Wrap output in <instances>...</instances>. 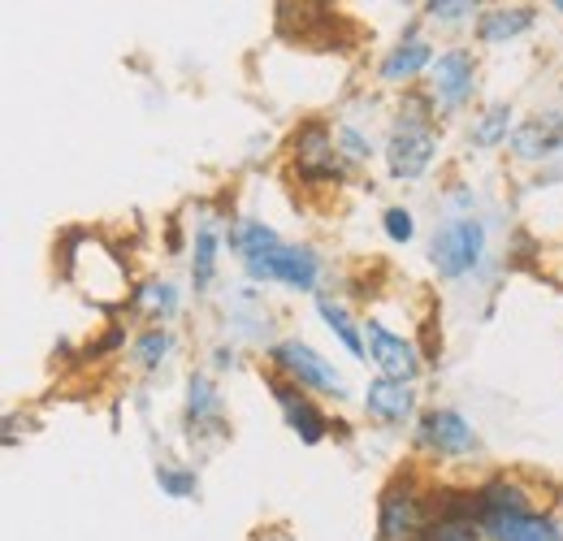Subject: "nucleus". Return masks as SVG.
Returning <instances> with one entry per match:
<instances>
[{"mask_svg":"<svg viewBox=\"0 0 563 541\" xmlns=\"http://www.w3.org/2000/svg\"><path fill=\"white\" fill-rule=\"evenodd\" d=\"M161 485L169 489V494H178V498H187L191 489H196V476H178V473H161Z\"/></svg>","mask_w":563,"mask_h":541,"instance_id":"393cba45","label":"nucleus"},{"mask_svg":"<svg viewBox=\"0 0 563 541\" xmlns=\"http://www.w3.org/2000/svg\"><path fill=\"white\" fill-rule=\"evenodd\" d=\"M525 541H563V529L555 525V520L533 516V520H529V529H525Z\"/></svg>","mask_w":563,"mask_h":541,"instance_id":"b1692460","label":"nucleus"},{"mask_svg":"<svg viewBox=\"0 0 563 541\" xmlns=\"http://www.w3.org/2000/svg\"><path fill=\"white\" fill-rule=\"evenodd\" d=\"M364 407L377 416V420H404L408 411H412V390H408V382H395V377H377L373 386H368V395H364Z\"/></svg>","mask_w":563,"mask_h":541,"instance_id":"9d476101","label":"nucleus"},{"mask_svg":"<svg viewBox=\"0 0 563 541\" xmlns=\"http://www.w3.org/2000/svg\"><path fill=\"white\" fill-rule=\"evenodd\" d=\"M429 13H433V18H446V22H455L460 13H473V4H468V0H455V4H451V0H446V4H429Z\"/></svg>","mask_w":563,"mask_h":541,"instance_id":"a878e982","label":"nucleus"},{"mask_svg":"<svg viewBox=\"0 0 563 541\" xmlns=\"http://www.w3.org/2000/svg\"><path fill=\"white\" fill-rule=\"evenodd\" d=\"M343 147H347L352 161H364V156H368V143L355 135V131H343Z\"/></svg>","mask_w":563,"mask_h":541,"instance_id":"bb28decb","label":"nucleus"},{"mask_svg":"<svg viewBox=\"0 0 563 541\" xmlns=\"http://www.w3.org/2000/svg\"><path fill=\"white\" fill-rule=\"evenodd\" d=\"M482 511H516V516H529V494L520 489V485H511V481H494L482 489V498H477V516Z\"/></svg>","mask_w":563,"mask_h":541,"instance_id":"4468645a","label":"nucleus"},{"mask_svg":"<svg viewBox=\"0 0 563 541\" xmlns=\"http://www.w3.org/2000/svg\"><path fill=\"white\" fill-rule=\"evenodd\" d=\"M433 91L446 104H460L473 91V57L468 53H442L433 62Z\"/></svg>","mask_w":563,"mask_h":541,"instance_id":"6e6552de","label":"nucleus"},{"mask_svg":"<svg viewBox=\"0 0 563 541\" xmlns=\"http://www.w3.org/2000/svg\"><path fill=\"white\" fill-rule=\"evenodd\" d=\"M490 533L482 529V520H473V516H464V520H455V516H438L429 529H424L421 541H486Z\"/></svg>","mask_w":563,"mask_h":541,"instance_id":"dca6fc26","label":"nucleus"},{"mask_svg":"<svg viewBox=\"0 0 563 541\" xmlns=\"http://www.w3.org/2000/svg\"><path fill=\"white\" fill-rule=\"evenodd\" d=\"M165 351H169V339H165L161 330H152V334L140 342V360L147 364V368H152V364H161V355H165Z\"/></svg>","mask_w":563,"mask_h":541,"instance_id":"4be33fe9","label":"nucleus"},{"mask_svg":"<svg viewBox=\"0 0 563 541\" xmlns=\"http://www.w3.org/2000/svg\"><path fill=\"white\" fill-rule=\"evenodd\" d=\"M429 156H433V135L424 126H417V122L399 126L395 139H390V147H386V161H390L395 178H421Z\"/></svg>","mask_w":563,"mask_h":541,"instance_id":"423d86ee","label":"nucleus"},{"mask_svg":"<svg viewBox=\"0 0 563 541\" xmlns=\"http://www.w3.org/2000/svg\"><path fill=\"white\" fill-rule=\"evenodd\" d=\"M299 169H303L308 178H334V174H339L334 152H330V139H325L321 126H308V131L299 135Z\"/></svg>","mask_w":563,"mask_h":541,"instance_id":"9b49d317","label":"nucleus"},{"mask_svg":"<svg viewBox=\"0 0 563 541\" xmlns=\"http://www.w3.org/2000/svg\"><path fill=\"white\" fill-rule=\"evenodd\" d=\"M482 252H486V230L473 217H455L433 234V269L442 277L468 273L482 261Z\"/></svg>","mask_w":563,"mask_h":541,"instance_id":"f257e3e1","label":"nucleus"},{"mask_svg":"<svg viewBox=\"0 0 563 541\" xmlns=\"http://www.w3.org/2000/svg\"><path fill=\"white\" fill-rule=\"evenodd\" d=\"M429 66V44L421 40H408V44H399L386 62H382V78H390V82H399V78H412L417 69Z\"/></svg>","mask_w":563,"mask_h":541,"instance_id":"2eb2a0df","label":"nucleus"},{"mask_svg":"<svg viewBox=\"0 0 563 541\" xmlns=\"http://www.w3.org/2000/svg\"><path fill=\"white\" fill-rule=\"evenodd\" d=\"M234 247H239L247 261H256V256H265V252L278 247V234H274L269 225H261V221H243V225L234 230Z\"/></svg>","mask_w":563,"mask_h":541,"instance_id":"f3484780","label":"nucleus"},{"mask_svg":"<svg viewBox=\"0 0 563 541\" xmlns=\"http://www.w3.org/2000/svg\"><path fill=\"white\" fill-rule=\"evenodd\" d=\"M529 26H533V9H490L482 18V40L498 44V40H511V35H520Z\"/></svg>","mask_w":563,"mask_h":541,"instance_id":"ddd939ff","label":"nucleus"},{"mask_svg":"<svg viewBox=\"0 0 563 541\" xmlns=\"http://www.w3.org/2000/svg\"><path fill=\"white\" fill-rule=\"evenodd\" d=\"M212 265H217V225L205 221V225H200V239H196V265H191L196 286H209Z\"/></svg>","mask_w":563,"mask_h":541,"instance_id":"a211bd4d","label":"nucleus"},{"mask_svg":"<svg viewBox=\"0 0 563 541\" xmlns=\"http://www.w3.org/2000/svg\"><path fill=\"white\" fill-rule=\"evenodd\" d=\"M424 529V503L412 489H390L382 498V541H421Z\"/></svg>","mask_w":563,"mask_h":541,"instance_id":"20e7f679","label":"nucleus"},{"mask_svg":"<svg viewBox=\"0 0 563 541\" xmlns=\"http://www.w3.org/2000/svg\"><path fill=\"white\" fill-rule=\"evenodd\" d=\"M386 234H390L395 243H408V239H412V217H408L404 208H390V212H386Z\"/></svg>","mask_w":563,"mask_h":541,"instance_id":"412c9836","label":"nucleus"},{"mask_svg":"<svg viewBox=\"0 0 563 541\" xmlns=\"http://www.w3.org/2000/svg\"><path fill=\"white\" fill-rule=\"evenodd\" d=\"M507 126H511V109L507 104H494L490 113L477 122V131H473V139L482 143V147H494L498 139H507Z\"/></svg>","mask_w":563,"mask_h":541,"instance_id":"aec40b11","label":"nucleus"},{"mask_svg":"<svg viewBox=\"0 0 563 541\" xmlns=\"http://www.w3.org/2000/svg\"><path fill=\"white\" fill-rule=\"evenodd\" d=\"M424 442L442 455H468L477 446V433L460 411H429L424 416Z\"/></svg>","mask_w":563,"mask_h":541,"instance_id":"0eeeda50","label":"nucleus"},{"mask_svg":"<svg viewBox=\"0 0 563 541\" xmlns=\"http://www.w3.org/2000/svg\"><path fill=\"white\" fill-rule=\"evenodd\" d=\"M252 277H265V281H286V286H299V290H312L317 281V256L312 252H295V247H274L256 261H247Z\"/></svg>","mask_w":563,"mask_h":541,"instance_id":"7ed1b4c3","label":"nucleus"},{"mask_svg":"<svg viewBox=\"0 0 563 541\" xmlns=\"http://www.w3.org/2000/svg\"><path fill=\"white\" fill-rule=\"evenodd\" d=\"M147 290H152V295H147L152 308H165V312L174 308V290H169V286H147Z\"/></svg>","mask_w":563,"mask_h":541,"instance_id":"cd10ccee","label":"nucleus"},{"mask_svg":"<svg viewBox=\"0 0 563 541\" xmlns=\"http://www.w3.org/2000/svg\"><path fill=\"white\" fill-rule=\"evenodd\" d=\"M511 143H516V156H525V161L555 156V152H563V118H538V122L520 126Z\"/></svg>","mask_w":563,"mask_h":541,"instance_id":"1a4fd4ad","label":"nucleus"},{"mask_svg":"<svg viewBox=\"0 0 563 541\" xmlns=\"http://www.w3.org/2000/svg\"><path fill=\"white\" fill-rule=\"evenodd\" d=\"M317 308H321V317L330 321V330H334V334H339V339L347 342V346H352L355 355H360V351H364V342H360V334H355V330H352V321H347V312H343V308H339L334 299H325V295L317 299Z\"/></svg>","mask_w":563,"mask_h":541,"instance_id":"6ab92c4d","label":"nucleus"},{"mask_svg":"<svg viewBox=\"0 0 563 541\" xmlns=\"http://www.w3.org/2000/svg\"><path fill=\"white\" fill-rule=\"evenodd\" d=\"M212 390H209V382H205V377H196V382H191V420H200V416H209L212 411Z\"/></svg>","mask_w":563,"mask_h":541,"instance_id":"5701e85b","label":"nucleus"},{"mask_svg":"<svg viewBox=\"0 0 563 541\" xmlns=\"http://www.w3.org/2000/svg\"><path fill=\"white\" fill-rule=\"evenodd\" d=\"M274 390H278L282 407H286V420L295 424V433H299L303 442H321V433H325V416L308 404L299 390H290V386H274Z\"/></svg>","mask_w":563,"mask_h":541,"instance_id":"f8f14e48","label":"nucleus"},{"mask_svg":"<svg viewBox=\"0 0 563 541\" xmlns=\"http://www.w3.org/2000/svg\"><path fill=\"white\" fill-rule=\"evenodd\" d=\"M368 355H373V364H377L386 377H395V382H412V377L421 373L417 346L395 339V334L382 330V325H368Z\"/></svg>","mask_w":563,"mask_h":541,"instance_id":"39448f33","label":"nucleus"},{"mask_svg":"<svg viewBox=\"0 0 563 541\" xmlns=\"http://www.w3.org/2000/svg\"><path fill=\"white\" fill-rule=\"evenodd\" d=\"M274 360H278V368H286L295 382H303V386H312V390H325V395H343V390H347L343 377H339L312 346H303V342H282L278 351H274Z\"/></svg>","mask_w":563,"mask_h":541,"instance_id":"f03ea898","label":"nucleus"},{"mask_svg":"<svg viewBox=\"0 0 563 541\" xmlns=\"http://www.w3.org/2000/svg\"><path fill=\"white\" fill-rule=\"evenodd\" d=\"M265 541H290V538H282L278 529H274V533H265Z\"/></svg>","mask_w":563,"mask_h":541,"instance_id":"c85d7f7f","label":"nucleus"}]
</instances>
